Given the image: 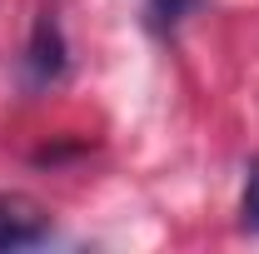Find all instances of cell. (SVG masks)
Wrapping results in <instances>:
<instances>
[{
	"instance_id": "1",
	"label": "cell",
	"mask_w": 259,
	"mask_h": 254,
	"mask_svg": "<svg viewBox=\"0 0 259 254\" xmlns=\"http://www.w3.org/2000/svg\"><path fill=\"white\" fill-rule=\"evenodd\" d=\"M65 70H70L65 30H60V20H55L50 10H40V15H35V30H30V45H25V55H20V75H25L30 90H50V85L65 80Z\"/></svg>"
},
{
	"instance_id": "2",
	"label": "cell",
	"mask_w": 259,
	"mask_h": 254,
	"mask_svg": "<svg viewBox=\"0 0 259 254\" xmlns=\"http://www.w3.org/2000/svg\"><path fill=\"white\" fill-rule=\"evenodd\" d=\"M50 239H55V224H50L40 199H30L20 190H0V254L35 249V244H50Z\"/></svg>"
},
{
	"instance_id": "3",
	"label": "cell",
	"mask_w": 259,
	"mask_h": 254,
	"mask_svg": "<svg viewBox=\"0 0 259 254\" xmlns=\"http://www.w3.org/2000/svg\"><path fill=\"white\" fill-rule=\"evenodd\" d=\"M204 0H145V30L150 35H175Z\"/></svg>"
},
{
	"instance_id": "4",
	"label": "cell",
	"mask_w": 259,
	"mask_h": 254,
	"mask_svg": "<svg viewBox=\"0 0 259 254\" xmlns=\"http://www.w3.org/2000/svg\"><path fill=\"white\" fill-rule=\"evenodd\" d=\"M239 229L259 234V155L244 164V194H239Z\"/></svg>"
}]
</instances>
